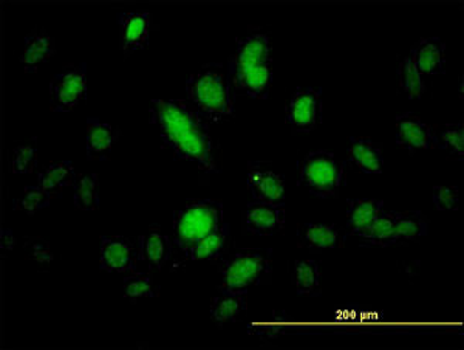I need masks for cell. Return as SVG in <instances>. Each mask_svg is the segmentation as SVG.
<instances>
[{"label":"cell","mask_w":464,"mask_h":350,"mask_svg":"<svg viewBox=\"0 0 464 350\" xmlns=\"http://www.w3.org/2000/svg\"><path fill=\"white\" fill-rule=\"evenodd\" d=\"M285 225V205L284 203L256 202L249 203L243 212V228L257 236H269L279 233Z\"/></svg>","instance_id":"obj_10"},{"label":"cell","mask_w":464,"mask_h":350,"mask_svg":"<svg viewBox=\"0 0 464 350\" xmlns=\"http://www.w3.org/2000/svg\"><path fill=\"white\" fill-rule=\"evenodd\" d=\"M429 222L420 211L398 212L396 216V244L417 240L428 233Z\"/></svg>","instance_id":"obj_26"},{"label":"cell","mask_w":464,"mask_h":350,"mask_svg":"<svg viewBox=\"0 0 464 350\" xmlns=\"http://www.w3.org/2000/svg\"><path fill=\"white\" fill-rule=\"evenodd\" d=\"M37 165V140L28 139L14 144L11 151V172L32 174Z\"/></svg>","instance_id":"obj_29"},{"label":"cell","mask_w":464,"mask_h":350,"mask_svg":"<svg viewBox=\"0 0 464 350\" xmlns=\"http://www.w3.org/2000/svg\"><path fill=\"white\" fill-rule=\"evenodd\" d=\"M273 259L268 249L246 248L229 256L220 267V292L248 293L271 277Z\"/></svg>","instance_id":"obj_5"},{"label":"cell","mask_w":464,"mask_h":350,"mask_svg":"<svg viewBox=\"0 0 464 350\" xmlns=\"http://www.w3.org/2000/svg\"><path fill=\"white\" fill-rule=\"evenodd\" d=\"M291 279L301 295L314 297L321 293V268L316 260H297L291 271Z\"/></svg>","instance_id":"obj_24"},{"label":"cell","mask_w":464,"mask_h":350,"mask_svg":"<svg viewBox=\"0 0 464 350\" xmlns=\"http://www.w3.org/2000/svg\"><path fill=\"white\" fill-rule=\"evenodd\" d=\"M286 122L299 132H310L321 122L322 93L313 87H299L286 102Z\"/></svg>","instance_id":"obj_8"},{"label":"cell","mask_w":464,"mask_h":350,"mask_svg":"<svg viewBox=\"0 0 464 350\" xmlns=\"http://www.w3.org/2000/svg\"><path fill=\"white\" fill-rule=\"evenodd\" d=\"M52 199H53V196L48 194L41 186H27L24 190L22 197H17V199L13 200V208L16 211L34 214V212L41 211L44 208L48 207L50 202H52Z\"/></svg>","instance_id":"obj_32"},{"label":"cell","mask_w":464,"mask_h":350,"mask_svg":"<svg viewBox=\"0 0 464 350\" xmlns=\"http://www.w3.org/2000/svg\"><path fill=\"white\" fill-rule=\"evenodd\" d=\"M74 205L81 211H96L100 208V177L96 174L82 175L76 180Z\"/></svg>","instance_id":"obj_27"},{"label":"cell","mask_w":464,"mask_h":350,"mask_svg":"<svg viewBox=\"0 0 464 350\" xmlns=\"http://www.w3.org/2000/svg\"><path fill=\"white\" fill-rule=\"evenodd\" d=\"M343 161L336 155L327 151H313L305 155L299 166V177L304 185L319 197L334 196L343 185Z\"/></svg>","instance_id":"obj_6"},{"label":"cell","mask_w":464,"mask_h":350,"mask_svg":"<svg viewBox=\"0 0 464 350\" xmlns=\"http://www.w3.org/2000/svg\"><path fill=\"white\" fill-rule=\"evenodd\" d=\"M246 183L256 200L273 203H284L285 200L284 175L265 161L249 165Z\"/></svg>","instance_id":"obj_9"},{"label":"cell","mask_w":464,"mask_h":350,"mask_svg":"<svg viewBox=\"0 0 464 350\" xmlns=\"http://www.w3.org/2000/svg\"><path fill=\"white\" fill-rule=\"evenodd\" d=\"M56 52L53 37L44 28H36L28 33L22 45L19 61L27 72H36L39 65L48 61Z\"/></svg>","instance_id":"obj_16"},{"label":"cell","mask_w":464,"mask_h":350,"mask_svg":"<svg viewBox=\"0 0 464 350\" xmlns=\"http://www.w3.org/2000/svg\"><path fill=\"white\" fill-rule=\"evenodd\" d=\"M398 78H400L402 92L409 98H420L426 91L424 76L418 72L409 54L398 65Z\"/></svg>","instance_id":"obj_30"},{"label":"cell","mask_w":464,"mask_h":350,"mask_svg":"<svg viewBox=\"0 0 464 350\" xmlns=\"http://www.w3.org/2000/svg\"><path fill=\"white\" fill-rule=\"evenodd\" d=\"M140 262L138 245L122 236H104L101 239L100 267L111 273H127L137 268Z\"/></svg>","instance_id":"obj_11"},{"label":"cell","mask_w":464,"mask_h":350,"mask_svg":"<svg viewBox=\"0 0 464 350\" xmlns=\"http://www.w3.org/2000/svg\"><path fill=\"white\" fill-rule=\"evenodd\" d=\"M140 260L146 262L152 270H161L172 256V242L168 234L152 227L148 233L138 238Z\"/></svg>","instance_id":"obj_15"},{"label":"cell","mask_w":464,"mask_h":350,"mask_svg":"<svg viewBox=\"0 0 464 350\" xmlns=\"http://www.w3.org/2000/svg\"><path fill=\"white\" fill-rule=\"evenodd\" d=\"M121 137L120 129L98 118L87 120V155L89 159H106Z\"/></svg>","instance_id":"obj_17"},{"label":"cell","mask_w":464,"mask_h":350,"mask_svg":"<svg viewBox=\"0 0 464 350\" xmlns=\"http://www.w3.org/2000/svg\"><path fill=\"white\" fill-rule=\"evenodd\" d=\"M149 117L163 143L177 157L188 160L208 174L220 170V146L206 118L192 102L179 98L152 100Z\"/></svg>","instance_id":"obj_1"},{"label":"cell","mask_w":464,"mask_h":350,"mask_svg":"<svg viewBox=\"0 0 464 350\" xmlns=\"http://www.w3.org/2000/svg\"><path fill=\"white\" fill-rule=\"evenodd\" d=\"M384 203L376 199H352L348 202L347 228L359 236L380 218Z\"/></svg>","instance_id":"obj_20"},{"label":"cell","mask_w":464,"mask_h":350,"mask_svg":"<svg viewBox=\"0 0 464 350\" xmlns=\"http://www.w3.org/2000/svg\"><path fill=\"white\" fill-rule=\"evenodd\" d=\"M227 238H229V227L223 223L222 228L217 229L216 233L206 236L205 239L197 242L188 253L190 260H214L222 255L223 249L227 248Z\"/></svg>","instance_id":"obj_25"},{"label":"cell","mask_w":464,"mask_h":350,"mask_svg":"<svg viewBox=\"0 0 464 350\" xmlns=\"http://www.w3.org/2000/svg\"><path fill=\"white\" fill-rule=\"evenodd\" d=\"M76 180L78 175L72 161H54L37 175V185L53 197L59 196L63 188L73 185Z\"/></svg>","instance_id":"obj_21"},{"label":"cell","mask_w":464,"mask_h":350,"mask_svg":"<svg viewBox=\"0 0 464 350\" xmlns=\"http://www.w3.org/2000/svg\"><path fill=\"white\" fill-rule=\"evenodd\" d=\"M186 93L205 118L218 122L234 113V84L222 64L205 65L190 74L186 81Z\"/></svg>","instance_id":"obj_3"},{"label":"cell","mask_w":464,"mask_h":350,"mask_svg":"<svg viewBox=\"0 0 464 350\" xmlns=\"http://www.w3.org/2000/svg\"><path fill=\"white\" fill-rule=\"evenodd\" d=\"M433 144L448 151L449 154L454 155L459 160H463L464 155V133L463 122L459 124H444L437 131H433Z\"/></svg>","instance_id":"obj_28"},{"label":"cell","mask_w":464,"mask_h":350,"mask_svg":"<svg viewBox=\"0 0 464 350\" xmlns=\"http://www.w3.org/2000/svg\"><path fill=\"white\" fill-rule=\"evenodd\" d=\"M409 56L422 76L441 73L446 64V43L441 37H422L411 47Z\"/></svg>","instance_id":"obj_14"},{"label":"cell","mask_w":464,"mask_h":350,"mask_svg":"<svg viewBox=\"0 0 464 350\" xmlns=\"http://www.w3.org/2000/svg\"><path fill=\"white\" fill-rule=\"evenodd\" d=\"M14 244H16V239L13 236V231L8 228L2 229V249H5V251L13 249Z\"/></svg>","instance_id":"obj_36"},{"label":"cell","mask_w":464,"mask_h":350,"mask_svg":"<svg viewBox=\"0 0 464 350\" xmlns=\"http://www.w3.org/2000/svg\"><path fill=\"white\" fill-rule=\"evenodd\" d=\"M120 27V45L122 52L129 54L148 45L153 30L152 15L149 11H124L118 15Z\"/></svg>","instance_id":"obj_12"},{"label":"cell","mask_w":464,"mask_h":350,"mask_svg":"<svg viewBox=\"0 0 464 350\" xmlns=\"http://www.w3.org/2000/svg\"><path fill=\"white\" fill-rule=\"evenodd\" d=\"M25 249L33 260L39 264H48L53 260V251L50 248V244L41 238H27L25 239Z\"/></svg>","instance_id":"obj_34"},{"label":"cell","mask_w":464,"mask_h":350,"mask_svg":"<svg viewBox=\"0 0 464 350\" xmlns=\"http://www.w3.org/2000/svg\"><path fill=\"white\" fill-rule=\"evenodd\" d=\"M159 295L160 287L149 273H135L124 279V297L129 301H137L141 297H157Z\"/></svg>","instance_id":"obj_31"},{"label":"cell","mask_w":464,"mask_h":350,"mask_svg":"<svg viewBox=\"0 0 464 350\" xmlns=\"http://www.w3.org/2000/svg\"><path fill=\"white\" fill-rule=\"evenodd\" d=\"M223 227V203L216 199H190L175 212L174 242L185 255Z\"/></svg>","instance_id":"obj_4"},{"label":"cell","mask_w":464,"mask_h":350,"mask_svg":"<svg viewBox=\"0 0 464 350\" xmlns=\"http://www.w3.org/2000/svg\"><path fill=\"white\" fill-rule=\"evenodd\" d=\"M433 203L440 211H455L459 208V190L455 186H435Z\"/></svg>","instance_id":"obj_33"},{"label":"cell","mask_w":464,"mask_h":350,"mask_svg":"<svg viewBox=\"0 0 464 350\" xmlns=\"http://www.w3.org/2000/svg\"><path fill=\"white\" fill-rule=\"evenodd\" d=\"M286 324L282 319H276L271 323L256 324V334H259L262 338H277L284 330Z\"/></svg>","instance_id":"obj_35"},{"label":"cell","mask_w":464,"mask_h":350,"mask_svg":"<svg viewBox=\"0 0 464 350\" xmlns=\"http://www.w3.org/2000/svg\"><path fill=\"white\" fill-rule=\"evenodd\" d=\"M396 141L407 151L429 149L433 146L432 128L413 112L396 117Z\"/></svg>","instance_id":"obj_13"},{"label":"cell","mask_w":464,"mask_h":350,"mask_svg":"<svg viewBox=\"0 0 464 350\" xmlns=\"http://www.w3.org/2000/svg\"><path fill=\"white\" fill-rule=\"evenodd\" d=\"M348 157L367 174H380L384 168L382 148L367 137L350 140Z\"/></svg>","instance_id":"obj_19"},{"label":"cell","mask_w":464,"mask_h":350,"mask_svg":"<svg viewBox=\"0 0 464 350\" xmlns=\"http://www.w3.org/2000/svg\"><path fill=\"white\" fill-rule=\"evenodd\" d=\"M297 238L302 247L310 249L338 248L345 244V236L327 223H302Z\"/></svg>","instance_id":"obj_18"},{"label":"cell","mask_w":464,"mask_h":350,"mask_svg":"<svg viewBox=\"0 0 464 350\" xmlns=\"http://www.w3.org/2000/svg\"><path fill=\"white\" fill-rule=\"evenodd\" d=\"M50 107L56 112L72 111L87 95V65L65 67L50 81Z\"/></svg>","instance_id":"obj_7"},{"label":"cell","mask_w":464,"mask_h":350,"mask_svg":"<svg viewBox=\"0 0 464 350\" xmlns=\"http://www.w3.org/2000/svg\"><path fill=\"white\" fill-rule=\"evenodd\" d=\"M396 211L381 212L375 223L369 229H365L364 233L359 234L361 242L380 247L396 244Z\"/></svg>","instance_id":"obj_23"},{"label":"cell","mask_w":464,"mask_h":350,"mask_svg":"<svg viewBox=\"0 0 464 350\" xmlns=\"http://www.w3.org/2000/svg\"><path fill=\"white\" fill-rule=\"evenodd\" d=\"M271 39L260 32L248 33L238 39L237 48L229 59V76L236 89L253 98L268 95L273 83Z\"/></svg>","instance_id":"obj_2"},{"label":"cell","mask_w":464,"mask_h":350,"mask_svg":"<svg viewBox=\"0 0 464 350\" xmlns=\"http://www.w3.org/2000/svg\"><path fill=\"white\" fill-rule=\"evenodd\" d=\"M248 310V293L222 292L211 303V318L217 326L231 323Z\"/></svg>","instance_id":"obj_22"}]
</instances>
